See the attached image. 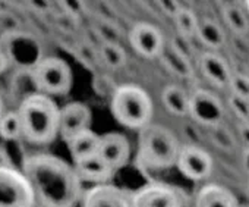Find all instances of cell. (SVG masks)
Segmentation results:
<instances>
[{
  "label": "cell",
  "mask_w": 249,
  "mask_h": 207,
  "mask_svg": "<svg viewBox=\"0 0 249 207\" xmlns=\"http://www.w3.org/2000/svg\"><path fill=\"white\" fill-rule=\"evenodd\" d=\"M21 172L28 179L36 201L43 207H75L81 201L82 182L73 166L54 154L27 156Z\"/></svg>",
  "instance_id": "cell-1"
},
{
  "label": "cell",
  "mask_w": 249,
  "mask_h": 207,
  "mask_svg": "<svg viewBox=\"0 0 249 207\" xmlns=\"http://www.w3.org/2000/svg\"><path fill=\"white\" fill-rule=\"evenodd\" d=\"M0 137L6 141H17L22 137V127L17 111L5 112L0 121Z\"/></svg>",
  "instance_id": "cell-25"
},
{
  "label": "cell",
  "mask_w": 249,
  "mask_h": 207,
  "mask_svg": "<svg viewBox=\"0 0 249 207\" xmlns=\"http://www.w3.org/2000/svg\"><path fill=\"white\" fill-rule=\"evenodd\" d=\"M169 47L173 49L176 53H179L180 56L186 57V59L191 60V62H192L194 57H195V46H194V43H192L191 38H185V37L176 34V36L173 37V40L170 41V46H169Z\"/></svg>",
  "instance_id": "cell-27"
},
{
  "label": "cell",
  "mask_w": 249,
  "mask_h": 207,
  "mask_svg": "<svg viewBox=\"0 0 249 207\" xmlns=\"http://www.w3.org/2000/svg\"><path fill=\"white\" fill-rule=\"evenodd\" d=\"M179 172L191 181H204L211 176L214 160L201 146L185 144L180 147L176 165Z\"/></svg>",
  "instance_id": "cell-9"
},
{
  "label": "cell",
  "mask_w": 249,
  "mask_h": 207,
  "mask_svg": "<svg viewBox=\"0 0 249 207\" xmlns=\"http://www.w3.org/2000/svg\"><path fill=\"white\" fill-rule=\"evenodd\" d=\"M160 60L161 65L175 76L182 78V79H191L195 75V69L191 60H188L186 57L180 56L179 53H176L173 49L170 47H164L163 53L160 55Z\"/></svg>",
  "instance_id": "cell-20"
},
{
  "label": "cell",
  "mask_w": 249,
  "mask_h": 207,
  "mask_svg": "<svg viewBox=\"0 0 249 207\" xmlns=\"http://www.w3.org/2000/svg\"><path fill=\"white\" fill-rule=\"evenodd\" d=\"M173 22L179 36L185 38H191V40L195 38L199 21L194 11L180 6V9L173 15Z\"/></svg>",
  "instance_id": "cell-22"
},
{
  "label": "cell",
  "mask_w": 249,
  "mask_h": 207,
  "mask_svg": "<svg viewBox=\"0 0 249 207\" xmlns=\"http://www.w3.org/2000/svg\"><path fill=\"white\" fill-rule=\"evenodd\" d=\"M128 41L131 47L140 56L145 59H156L164 50V36L163 33L150 22H137L131 27L128 34Z\"/></svg>",
  "instance_id": "cell-10"
},
{
  "label": "cell",
  "mask_w": 249,
  "mask_h": 207,
  "mask_svg": "<svg viewBox=\"0 0 249 207\" xmlns=\"http://www.w3.org/2000/svg\"><path fill=\"white\" fill-rule=\"evenodd\" d=\"M9 66V59L6 56V53L2 50V47H0V74H3Z\"/></svg>",
  "instance_id": "cell-31"
},
{
  "label": "cell",
  "mask_w": 249,
  "mask_h": 207,
  "mask_svg": "<svg viewBox=\"0 0 249 207\" xmlns=\"http://www.w3.org/2000/svg\"><path fill=\"white\" fill-rule=\"evenodd\" d=\"M239 207H249V206H239Z\"/></svg>",
  "instance_id": "cell-35"
},
{
  "label": "cell",
  "mask_w": 249,
  "mask_h": 207,
  "mask_svg": "<svg viewBox=\"0 0 249 207\" xmlns=\"http://www.w3.org/2000/svg\"><path fill=\"white\" fill-rule=\"evenodd\" d=\"M240 165H242L243 172H245V173L248 175V178H249V149H246V147H243V150H242Z\"/></svg>",
  "instance_id": "cell-30"
},
{
  "label": "cell",
  "mask_w": 249,
  "mask_h": 207,
  "mask_svg": "<svg viewBox=\"0 0 249 207\" xmlns=\"http://www.w3.org/2000/svg\"><path fill=\"white\" fill-rule=\"evenodd\" d=\"M229 108L234 113V116L240 119V122H249V101L248 100L230 94Z\"/></svg>",
  "instance_id": "cell-28"
},
{
  "label": "cell",
  "mask_w": 249,
  "mask_h": 207,
  "mask_svg": "<svg viewBox=\"0 0 249 207\" xmlns=\"http://www.w3.org/2000/svg\"><path fill=\"white\" fill-rule=\"evenodd\" d=\"M81 207H132V203L124 189L113 184H101L82 192Z\"/></svg>",
  "instance_id": "cell-12"
},
{
  "label": "cell",
  "mask_w": 249,
  "mask_h": 207,
  "mask_svg": "<svg viewBox=\"0 0 249 207\" xmlns=\"http://www.w3.org/2000/svg\"><path fill=\"white\" fill-rule=\"evenodd\" d=\"M66 144H68V150L72 156V160L75 163L88 156L98 153L100 135L97 132H94L91 128H88V130L81 131L76 135H73L71 140L66 141Z\"/></svg>",
  "instance_id": "cell-17"
},
{
  "label": "cell",
  "mask_w": 249,
  "mask_h": 207,
  "mask_svg": "<svg viewBox=\"0 0 249 207\" xmlns=\"http://www.w3.org/2000/svg\"><path fill=\"white\" fill-rule=\"evenodd\" d=\"M245 195H246V200H248V203H249V181H248V184H246V187H245ZM249 206V204H248Z\"/></svg>",
  "instance_id": "cell-33"
},
{
  "label": "cell",
  "mask_w": 249,
  "mask_h": 207,
  "mask_svg": "<svg viewBox=\"0 0 249 207\" xmlns=\"http://www.w3.org/2000/svg\"><path fill=\"white\" fill-rule=\"evenodd\" d=\"M208 138L217 149H220L226 153H234L237 150V146H239L234 134L227 127H224L223 124L217 125L214 128H210Z\"/></svg>",
  "instance_id": "cell-24"
},
{
  "label": "cell",
  "mask_w": 249,
  "mask_h": 207,
  "mask_svg": "<svg viewBox=\"0 0 249 207\" xmlns=\"http://www.w3.org/2000/svg\"><path fill=\"white\" fill-rule=\"evenodd\" d=\"M226 115L223 100L207 88H196L189 94V115L191 119L201 127L214 128L221 125Z\"/></svg>",
  "instance_id": "cell-7"
},
{
  "label": "cell",
  "mask_w": 249,
  "mask_h": 207,
  "mask_svg": "<svg viewBox=\"0 0 249 207\" xmlns=\"http://www.w3.org/2000/svg\"><path fill=\"white\" fill-rule=\"evenodd\" d=\"M221 15H223L226 25L236 36L243 37L249 33V19L240 8H237L234 5H226L221 11Z\"/></svg>",
  "instance_id": "cell-21"
},
{
  "label": "cell",
  "mask_w": 249,
  "mask_h": 207,
  "mask_svg": "<svg viewBox=\"0 0 249 207\" xmlns=\"http://www.w3.org/2000/svg\"><path fill=\"white\" fill-rule=\"evenodd\" d=\"M248 101H249V100H248Z\"/></svg>",
  "instance_id": "cell-36"
},
{
  "label": "cell",
  "mask_w": 249,
  "mask_h": 207,
  "mask_svg": "<svg viewBox=\"0 0 249 207\" xmlns=\"http://www.w3.org/2000/svg\"><path fill=\"white\" fill-rule=\"evenodd\" d=\"M239 135L242 138V143L246 149H249V122H240L239 125Z\"/></svg>",
  "instance_id": "cell-29"
},
{
  "label": "cell",
  "mask_w": 249,
  "mask_h": 207,
  "mask_svg": "<svg viewBox=\"0 0 249 207\" xmlns=\"http://www.w3.org/2000/svg\"><path fill=\"white\" fill-rule=\"evenodd\" d=\"M59 106L54 100L41 93L24 97L18 108L22 127V138L36 146L50 144L59 135Z\"/></svg>",
  "instance_id": "cell-2"
},
{
  "label": "cell",
  "mask_w": 249,
  "mask_h": 207,
  "mask_svg": "<svg viewBox=\"0 0 249 207\" xmlns=\"http://www.w3.org/2000/svg\"><path fill=\"white\" fill-rule=\"evenodd\" d=\"M3 115H5V108H3V101H2V98H0V121H2Z\"/></svg>",
  "instance_id": "cell-32"
},
{
  "label": "cell",
  "mask_w": 249,
  "mask_h": 207,
  "mask_svg": "<svg viewBox=\"0 0 249 207\" xmlns=\"http://www.w3.org/2000/svg\"><path fill=\"white\" fill-rule=\"evenodd\" d=\"M111 115L126 128L142 130L151 124L154 105L150 94L137 84H122L111 94Z\"/></svg>",
  "instance_id": "cell-4"
},
{
  "label": "cell",
  "mask_w": 249,
  "mask_h": 207,
  "mask_svg": "<svg viewBox=\"0 0 249 207\" xmlns=\"http://www.w3.org/2000/svg\"><path fill=\"white\" fill-rule=\"evenodd\" d=\"M198 66L202 76L215 88L224 90L229 88L231 78V69L229 62L214 52H204L198 57Z\"/></svg>",
  "instance_id": "cell-14"
},
{
  "label": "cell",
  "mask_w": 249,
  "mask_h": 207,
  "mask_svg": "<svg viewBox=\"0 0 249 207\" xmlns=\"http://www.w3.org/2000/svg\"><path fill=\"white\" fill-rule=\"evenodd\" d=\"M229 88L231 91L230 94L249 100V75L233 72L230 82H229Z\"/></svg>",
  "instance_id": "cell-26"
},
{
  "label": "cell",
  "mask_w": 249,
  "mask_h": 207,
  "mask_svg": "<svg viewBox=\"0 0 249 207\" xmlns=\"http://www.w3.org/2000/svg\"><path fill=\"white\" fill-rule=\"evenodd\" d=\"M92 113L82 101H71L59 111V135L63 141L71 140L81 131L91 128Z\"/></svg>",
  "instance_id": "cell-11"
},
{
  "label": "cell",
  "mask_w": 249,
  "mask_h": 207,
  "mask_svg": "<svg viewBox=\"0 0 249 207\" xmlns=\"http://www.w3.org/2000/svg\"><path fill=\"white\" fill-rule=\"evenodd\" d=\"M195 207H239L237 197L220 184H207L195 195Z\"/></svg>",
  "instance_id": "cell-16"
},
{
  "label": "cell",
  "mask_w": 249,
  "mask_h": 207,
  "mask_svg": "<svg viewBox=\"0 0 249 207\" xmlns=\"http://www.w3.org/2000/svg\"><path fill=\"white\" fill-rule=\"evenodd\" d=\"M72 166L81 182L101 185L108 184V181L114 176V170L111 169V166L98 153L88 156L79 162H75Z\"/></svg>",
  "instance_id": "cell-15"
},
{
  "label": "cell",
  "mask_w": 249,
  "mask_h": 207,
  "mask_svg": "<svg viewBox=\"0 0 249 207\" xmlns=\"http://www.w3.org/2000/svg\"><path fill=\"white\" fill-rule=\"evenodd\" d=\"M31 78L38 93L46 95H66L73 85L69 63L57 56L41 57L31 69Z\"/></svg>",
  "instance_id": "cell-5"
},
{
  "label": "cell",
  "mask_w": 249,
  "mask_h": 207,
  "mask_svg": "<svg viewBox=\"0 0 249 207\" xmlns=\"http://www.w3.org/2000/svg\"><path fill=\"white\" fill-rule=\"evenodd\" d=\"M195 38L210 50H218L226 44V33L223 27L211 19H204L198 24Z\"/></svg>",
  "instance_id": "cell-19"
},
{
  "label": "cell",
  "mask_w": 249,
  "mask_h": 207,
  "mask_svg": "<svg viewBox=\"0 0 249 207\" xmlns=\"http://www.w3.org/2000/svg\"><path fill=\"white\" fill-rule=\"evenodd\" d=\"M34 191L25 175L6 165H0V207H36Z\"/></svg>",
  "instance_id": "cell-6"
},
{
  "label": "cell",
  "mask_w": 249,
  "mask_h": 207,
  "mask_svg": "<svg viewBox=\"0 0 249 207\" xmlns=\"http://www.w3.org/2000/svg\"><path fill=\"white\" fill-rule=\"evenodd\" d=\"M98 55H100L101 62L111 69L123 68L128 60V55L123 50V47L116 43H110V41H106L101 44Z\"/></svg>",
  "instance_id": "cell-23"
},
{
  "label": "cell",
  "mask_w": 249,
  "mask_h": 207,
  "mask_svg": "<svg viewBox=\"0 0 249 207\" xmlns=\"http://www.w3.org/2000/svg\"><path fill=\"white\" fill-rule=\"evenodd\" d=\"M161 101L166 111L175 116L185 118L189 115V94L178 84H169L163 88Z\"/></svg>",
  "instance_id": "cell-18"
},
{
  "label": "cell",
  "mask_w": 249,
  "mask_h": 207,
  "mask_svg": "<svg viewBox=\"0 0 249 207\" xmlns=\"http://www.w3.org/2000/svg\"><path fill=\"white\" fill-rule=\"evenodd\" d=\"M98 154L116 172L126 166L131 157L129 140L120 132H107L100 135Z\"/></svg>",
  "instance_id": "cell-13"
},
{
  "label": "cell",
  "mask_w": 249,
  "mask_h": 207,
  "mask_svg": "<svg viewBox=\"0 0 249 207\" xmlns=\"http://www.w3.org/2000/svg\"><path fill=\"white\" fill-rule=\"evenodd\" d=\"M180 147L182 144L172 130L159 124H150L140 130L138 162L153 170L170 169L176 165Z\"/></svg>",
  "instance_id": "cell-3"
},
{
  "label": "cell",
  "mask_w": 249,
  "mask_h": 207,
  "mask_svg": "<svg viewBox=\"0 0 249 207\" xmlns=\"http://www.w3.org/2000/svg\"><path fill=\"white\" fill-rule=\"evenodd\" d=\"M131 203L132 207H183L185 198L176 187L151 182L138 188L131 195Z\"/></svg>",
  "instance_id": "cell-8"
},
{
  "label": "cell",
  "mask_w": 249,
  "mask_h": 207,
  "mask_svg": "<svg viewBox=\"0 0 249 207\" xmlns=\"http://www.w3.org/2000/svg\"><path fill=\"white\" fill-rule=\"evenodd\" d=\"M245 8H246V12L249 14V0H246V2H245Z\"/></svg>",
  "instance_id": "cell-34"
}]
</instances>
